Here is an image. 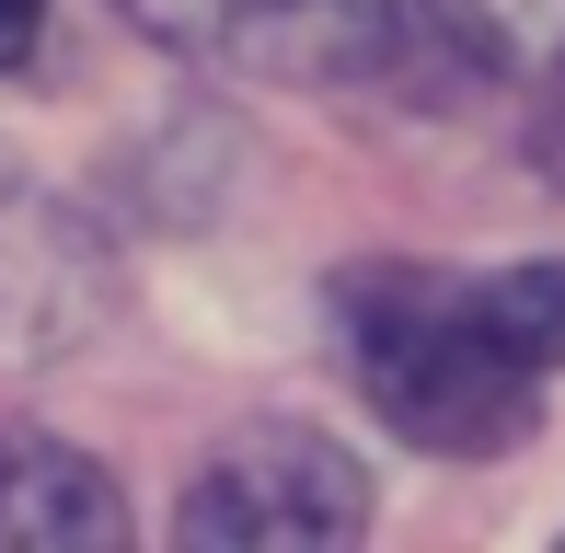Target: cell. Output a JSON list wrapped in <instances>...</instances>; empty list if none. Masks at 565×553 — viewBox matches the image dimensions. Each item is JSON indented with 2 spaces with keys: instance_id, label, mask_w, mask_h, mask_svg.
I'll return each mask as SVG.
<instances>
[{
  "instance_id": "6da1fadb",
  "label": "cell",
  "mask_w": 565,
  "mask_h": 553,
  "mask_svg": "<svg viewBox=\"0 0 565 553\" xmlns=\"http://www.w3.org/2000/svg\"><path fill=\"white\" fill-rule=\"evenodd\" d=\"M335 335L347 369L370 392V415L393 438L439 449V462H497L543 426V381L554 369L508 335L484 276H439V265H347L335 276Z\"/></svg>"
},
{
  "instance_id": "7a4b0ae2",
  "label": "cell",
  "mask_w": 565,
  "mask_h": 553,
  "mask_svg": "<svg viewBox=\"0 0 565 553\" xmlns=\"http://www.w3.org/2000/svg\"><path fill=\"white\" fill-rule=\"evenodd\" d=\"M127 12L243 82H358L393 58V0H127Z\"/></svg>"
},
{
  "instance_id": "3957f363",
  "label": "cell",
  "mask_w": 565,
  "mask_h": 553,
  "mask_svg": "<svg viewBox=\"0 0 565 553\" xmlns=\"http://www.w3.org/2000/svg\"><path fill=\"white\" fill-rule=\"evenodd\" d=\"M370 531V485L335 438H300V426H266V438L220 449L185 485V542H358Z\"/></svg>"
},
{
  "instance_id": "277c9868",
  "label": "cell",
  "mask_w": 565,
  "mask_h": 553,
  "mask_svg": "<svg viewBox=\"0 0 565 553\" xmlns=\"http://www.w3.org/2000/svg\"><path fill=\"white\" fill-rule=\"evenodd\" d=\"M393 46L484 82L508 128L565 173V0H393Z\"/></svg>"
},
{
  "instance_id": "5b68a950",
  "label": "cell",
  "mask_w": 565,
  "mask_h": 553,
  "mask_svg": "<svg viewBox=\"0 0 565 553\" xmlns=\"http://www.w3.org/2000/svg\"><path fill=\"white\" fill-rule=\"evenodd\" d=\"M93 323V242L0 162V369L46 358Z\"/></svg>"
},
{
  "instance_id": "8992f818",
  "label": "cell",
  "mask_w": 565,
  "mask_h": 553,
  "mask_svg": "<svg viewBox=\"0 0 565 553\" xmlns=\"http://www.w3.org/2000/svg\"><path fill=\"white\" fill-rule=\"evenodd\" d=\"M105 542H127V496L82 449L0 426V553H105Z\"/></svg>"
},
{
  "instance_id": "52a82bcc",
  "label": "cell",
  "mask_w": 565,
  "mask_h": 553,
  "mask_svg": "<svg viewBox=\"0 0 565 553\" xmlns=\"http://www.w3.org/2000/svg\"><path fill=\"white\" fill-rule=\"evenodd\" d=\"M46 46V0H0V69H23Z\"/></svg>"
}]
</instances>
